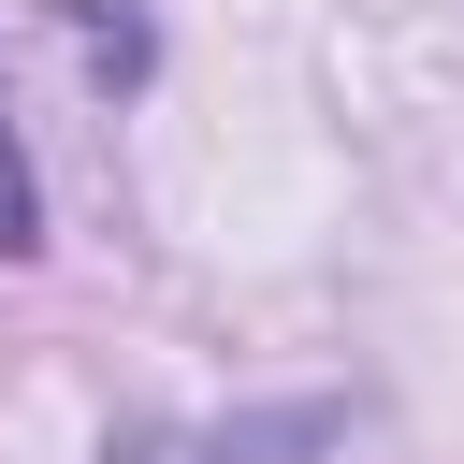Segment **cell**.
<instances>
[{
    "label": "cell",
    "instance_id": "obj_2",
    "mask_svg": "<svg viewBox=\"0 0 464 464\" xmlns=\"http://www.w3.org/2000/svg\"><path fill=\"white\" fill-rule=\"evenodd\" d=\"M72 29H87V44H102V72H116V87H130V72H145V14H116V0H72Z\"/></svg>",
    "mask_w": 464,
    "mask_h": 464
},
{
    "label": "cell",
    "instance_id": "obj_3",
    "mask_svg": "<svg viewBox=\"0 0 464 464\" xmlns=\"http://www.w3.org/2000/svg\"><path fill=\"white\" fill-rule=\"evenodd\" d=\"M44 246V203H29V160H14V130H0V261H29Z\"/></svg>",
    "mask_w": 464,
    "mask_h": 464
},
{
    "label": "cell",
    "instance_id": "obj_1",
    "mask_svg": "<svg viewBox=\"0 0 464 464\" xmlns=\"http://www.w3.org/2000/svg\"><path fill=\"white\" fill-rule=\"evenodd\" d=\"M348 435V406H261V420H145V435H116V464H304V450H334Z\"/></svg>",
    "mask_w": 464,
    "mask_h": 464
}]
</instances>
